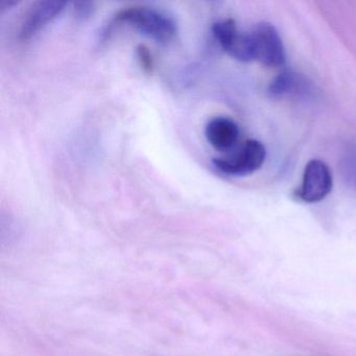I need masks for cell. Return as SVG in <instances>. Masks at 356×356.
<instances>
[{
    "label": "cell",
    "instance_id": "cell-8",
    "mask_svg": "<svg viewBox=\"0 0 356 356\" xmlns=\"http://www.w3.org/2000/svg\"><path fill=\"white\" fill-rule=\"evenodd\" d=\"M308 92V84L305 79L295 72H286L279 74L268 87L270 97H298Z\"/></svg>",
    "mask_w": 356,
    "mask_h": 356
},
{
    "label": "cell",
    "instance_id": "cell-4",
    "mask_svg": "<svg viewBox=\"0 0 356 356\" xmlns=\"http://www.w3.org/2000/svg\"><path fill=\"white\" fill-rule=\"evenodd\" d=\"M332 189V175L328 165L321 160L308 162L304 170L301 186L296 197L305 203H318L324 200Z\"/></svg>",
    "mask_w": 356,
    "mask_h": 356
},
{
    "label": "cell",
    "instance_id": "cell-6",
    "mask_svg": "<svg viewBox=\"0 0 356 356\" xmlns=\"http://www.w3.org/2000/svg\"><path fill=\"white\" fill-rule=\"evenodd\" d=\"M67 3L57 0L39 1L33 5L24 16L20 28L19 38L22 41H29L36 36L47 24L55 19L65 9Z\"/></svg>",
    "mask_w": 356,
    "mask_h": 356
},
{
    "label": "cell",
    "instance_id": "cell-1",
    "mask_svg": "<svg viewBox=\"0 0 356 356\" xmlns=\"http://www.w3.org/2000/svg\"><path fill=\"white\" fill-rule=\"evenodd\" d=\"M124 24H128L147 38L163 45L170 44L178 33L176 22L170 16L152 8L131 7L115 14L104 35L107 36L115 26Z\"/></svg>",
    "mask_w": 356,
    "mask_h": 356
},
{
    "label": "cell",
    "instance_id": "cell-5",
    "mask_svg": "<svg viewBox=\"0 0 356 356\" xmlns=\"http://www.w3.org/2000/svg\"><path fill=\"white\" fill-rule=\"evenodd\" d=\"M212 32L218 44L229 56L241 62L253 61L251 34L241 32L234 20L227 19L216 22L212 28Z\"/></svg>",
    "mask_w": 356,
    "mask_h": 356
},
{
    "label": "cell",
    "instance_id": "cell-10",
    "mask_svg": "<svg viewBox=\"0 0 356 356\" xmlns=\"http://www.w3.org/2000/svg\"><path fill=\"white\" fill-rule=\"evenodd\" d=\"M95 3L90 1H82L74 5V15L78 19L85 20L90 17L95 12Z\"/></svg>",
    "mask_w": 356,
    "mask_h": 356
},
{
    "label": "cell",
    "instance_id": "cell-7",
    "mask_svg": "<svg viewBox=\"0 0 356 356\" xmlns=\"http://www.w3.org/2000/svg\"><path fill=\"white\" fill-rule=\"evenodd\" d=\"M239 128L231 118L218 116L212 118L205 128V136L212 147L220 152H228L236 147Z\"/></svg>",
    "mask_w": 356,
    "mask_h": 356
},
{
    "label": "cell",
    "instance_id": "cell-2",
    "mask_svg": "<svg viewBox=\"0 0 356 356\" xmlns=\"http://www.w3.org/2000/svg\"><path fill=\"white\" fill-rule=\"evenodd\" d=\"M266 156L264 145L259 141L249 139L233 155L218 158L212 163L220 174L232 177L248 176L261 168Z\"/></svg>",
    "mask_w": 356,
    "mask_h": 356
},
{
    "label": "cell",
    "instance_id": "cell-3",
    "mask_svg": "<svg viewBox=\"0 0 356 356\" xmlns=\"http://www.w3.org/2000/svg\"><path fill=\"white\" fill-rule=\"evenodd\" d=\"M251 34L254 60L268 67L284 65L285 49L280 35L273 24L261 22Z\"/></svg>",
    "mask_w": 356,
    "mask_h": 356
},
{
    "label": "cell",
    "instance_id": "cell-9",
    "mask_svg": "<svg viewBox=\"0 0 356 356\" xmlns=\"http://www.w3.org/2000/svg\"><path fill=\"white\" fill-rule=\"evenodd\" d=\"M137 60L141 70L147 74H152L154 72V59L149 47L145 45H138L136 49Z\"/></svg>",
    "mask_w": 356,
    "mask_h": 356
}]
</instances>
